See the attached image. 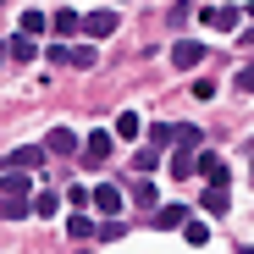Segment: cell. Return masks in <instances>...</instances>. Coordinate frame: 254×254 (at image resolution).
Wrapping results in <instances>:
<instances>
[{"mask_svg": "<svg viewBox=\"0 0 254 254\" xmlns=\"http://www.w3.org/2000/svg\"><path fill=\"white\" fill-rule=\"evenodd\" d=\"M199 204L210 210V216H227V204H232V199H227V188H210V193H204Z\"/></svg>", "mask_w": 254, "mask_h": 254, "instance_id": "14", "label": "cell"}, {"mask_svg": "<svg viewBox=\"0 0 254 254\" xmlns=\"http://www.w3.org/2000/svg\"><path fill=\"white\" fill-rule=\"evenodd\" d=\"M0 193H6V199H28V193H33V183H28L22 172H6V183H0Z\"/></svg>", "mask_w": 254, "mask_h": 254, "instance_id": "9", "label": "cell"}, {"mask_svg": "<svg viewBox=\"0 0 254 254\" xmlns=\"http://www.w3.org/2000/svg\"><path fill=\"white\" fill-rule=\"evenodd\" d=\"M39 149H45V155H77V133H72V127H50Z\"/></svg>", "mask_w": 254, "mask_h": 254, "instance_id": "3", "label": "cell"}, {"mask_svg": "<svg viewBox=\"0 0 254 254\" xmlns=\"http://www.w3.org/2000/svg\"><path fill=\"white\" fill-rule=\"evenodd\" d=\"M66 232H72V243H83V238H94V221L83 216V210H72V216H66Z\"/></svg>", "mask_w": 254, "mask_h": 254, "instance_id": "11", "label": "cell"}, {"mask_svg": "<svg viewBox=\"0 0 254 254\" xmlns=\"http://www.w3.org/2000/svg\"><path fill=\"white\" fill-rule=\"evenodd\" d=\"M138 133H144V122H138L133 111H122V116H116V133H111V138H138Z\"/></svg>", "mask_w": 254, "mask_h": 254, "instance_id": "12", "label": "cell"}, {"mask_svg": "<svg viewBox=\"0 0 254 254\" xmlns=\"http://www.w3.org/2000/svg\"><path fill=\"white\" fill-rule=\"evenodd\" d=\"M39 160H45V149H39V144H33V149H11V155H6V172H33Z\"/></svg>", "mask_w": 254, "mask_h": 254, "instance_id": "8", "label": "cell"}, {"mask_svg": "<svg viewBox=\"0 0 254 254\" xmlns=\"http://www.w3.org/2000/svg\"><path fill=\"white\" fill-rule=\"evenodd\" d=\"M166 144H172V127H166V122H155V127H149V149H155V155H160V149H166Z\"/></svg>", "mask_w": 254, "mask_h": 254, "instance_id": "20", "label": "cell"}, {"mask_svg": "<svg viewBox=\"0 0 254 254\" xmlns=\"http://www.w3.org/2000/svg\"><path fill=\"white\" fill-rule=\"evenodd\" d=\"M204 61V45H193V39H177L172 45V66H199Z\"/></svg>", "mask_w": 254, "mask_h": 254, "instance_id": "6", "label": "cell"}, {"mask_svg": "<svg viewBox=\"0 0 254 254\" xmlns=\"http://www.w3.org/2000/svg\"><path fill=\"white\" fill-rule=\"evenodd\" d=\"M193 172H199V177H210L216 188H227V160H216V155H199V160H193Z\"/></svg>", "mask_w": 254, "mask_h": 254, "instance_id": "7", "label": "cell"}, {"mask_svg": "<svg viewBox=\"0 0 254 254\" xmlns=\"http://www.w3.org/2000/svg\"><path fill=\"white\" fill-rule=\"evenodd\" d=\"M89 204H94V210H100V216L111 221V216H116V210H122V188H116V183H105V188H94V193H89Z\"/></svg>", "mask_w": 254, "mask_h": 254, "instance_id": "5", "label": "cell"}, {"mask_svg": "<svg viewBox=\"0 0 254 254\" xmlns=\"http://www.w3.org/2000/svg\"><path fill=\"white\" fill-rule=\"evenodd\" d=\"M183 221H188V210H183V204H166V210H155V227H160V232H172V227H183Z\"/></svg>", "mask_w": 254, "mask_h": 254, "instance_id": "10", "label": "cell"}, {"mask_svg": "<svg viewBox=\"0 0 254 254\" xmlns=\"http://www.w3.org/2000/svg\"><path fill=\"white\" fill-rule=\"evenodd\" d=\"M50 28H56L61 39H77V11H61V17H50Z\"/></svg>", "mask_w": 254, "mask_h": 254, "instance_id": "16", "label": "cell"}, {"mask_svg": "<svg viewBox=\"0 0 254 254\" xmlns=\"http://www.w3.org/2000/svg\"><path fill=\"white\" fill-rule=\"evenodd\" d=\"M172 177H193V155H172Z\"/></svg>", "mask_w": 254, "mask_h": 254, "instance_id": "22", "label": "cell"}, {"mask_svg": "<svg viewBox=\"0 0 254 254\" xmlns=\"http://www.w3.org/2000/svg\"><path fill=\"white\" fill-rule=\"evenodd\" d=\"M204 22L216 28V33H238L243 17H238V6H204Z\"/></svg>", "mask_w": 254, "mask_h": 254, "instance_id": "4", "label": "cell"}, {"mask_svg": "<svg viewBox=\"0 0 254 254\" xmlns=\"http://www.w3.org/2000/svg\"><path fill=\"white\" fill-rule=\"evenodd\" d=\"M33 56H39V45H33V39H22V33H17V39H11V61H33Z\"/></svg>", "mask_w": 254, "mask_h": 254, "instance_id": "17", "label": "cell"}, {"mask_svg": "<svg viewBox=\"0 0 254 254\" xmlns=\"http://www.w3.org/2000/svg\"><path fill=\"white\" fill-rule=\"evenodd\" d=\"M116 11H89V17H77V33L83 39H105V33H116Z\"/></svg>", "mask_w": 254, "mask_h": 254, "instance_id": "1", "label": "cell"}, {"mask_svg": "<svg viewBox=\"0 0 254 254\" xmlns=\"http://www.w3.org/2000/svg\"><path fill=\"white\" fill-rule=\"evenodd\" d=\"M66 66H94V45H72L66 50Z\"/></svg>", "mask_w": 254, "mask_h": 254, "instance_id": "18", "label": "cell"}, {"mask_svg": "<svg viewBox=\"0 0 254 254\" xmlns=\"http://www.w3.org/2000/svg\"><path fill=\"white\" fill-rule=\"evenodd\" d=\"M45 28H50V17H45V11H22V39H39Z\"/></svg>", "mask_w": 254, "mask_h": 254, "instance_id": "13", "label": "cell"}, {"mask_svg": "<svg viewBox=\"0 0 254 254\" xmlns=\"http://www.w3.org/2000/svg\"><path fill=\"white\" fill-rule=\"evenodd\" d=\"M94 238H100V243H116V238H122V227H116V221H105V227H94Z\"/></svg>", "mask_w": 254, "mask_h": 254, "instance_id": "23", "label": "cell"}, {"mask_svg": "<svg viewBox=\"0 0 254 254\" xmlns=\"http://www.w3.org/2000/svg\"><path fill=\"white\" fill-rule=\"evenodd\" d=\"M183 238H188V243H210V227H204V221H183Z\"/></svg>", "mask_w": 254, "mask_h": 254, "instance_id": "21", "label": "cell"}, {"mask_svg": "<svg viewBox=\"0 0 254 254\" xmlns=\"http://www.w3.org/2000/svg\"><path fill=\"white\" fill-rule=\"evenodd\" d=\"M155 166H160V155H155V149H138V155H133V172H138V177H149Z\"/></svg>", "mask_w": 254, "mask_h": 254, "instance_id": "19", "label": "cell"}, {"mask_svg": "<svg viewBox=\"0 0 254 254\" xmlns=\"http://www.w3.org/2000/svg\"><path fill=\"white\" fill-rule=\"evenodd\" d=\"M111 149H116V138H111V133H89V138H83V166H105V160H111Z\"/></svg>", "mask_w": 254, "mask_h": 254, "instance_id": "2", "label": "cell"}, {"mask_svg": "<svg viewBox=\"0 0 254 254\" xmlns=\"http://www.w3.org/2000/svg\"><path fill=\"white\" fill-rule=\"evenodd\" d=\"M172 144H177V149H193V144H199V127H193V122L172 127Z\"/></svg>", "mask_w": 254, "mask_h": 254, "instance_id": "15", "label": "cell"}]
</instances>
